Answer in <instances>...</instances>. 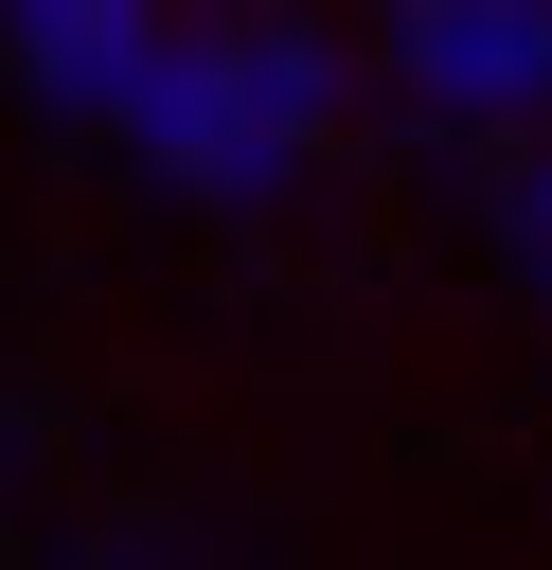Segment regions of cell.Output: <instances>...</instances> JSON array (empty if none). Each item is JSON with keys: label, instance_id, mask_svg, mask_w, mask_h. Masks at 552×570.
<instances>
[{"label": "cell", "instance_id": "obj_1", "mask_svg": "<svg viewBox=\"0 0 552 570\" xmlns=\"http://www.w3.org/2000/svg\"><path fill=\"white\" fill-rule=\"evenodd\" d=\"M321 142H338V36L285 18V0H214V18H178V36H160V89H142V125H125V160H142L160 196H196V214H267V196H303Z\"/></svg>", "mask_w": 552, "mask_h": 570}, {"label": "cell", "instance_id": "obj_2", "mask_svg": "<svg viewBox=\"0 0 552 570\" xmlns=\"http://www.w3.org/2000/svg\"><path fill=\"white\" fill-rule=\"evenodd\" d=\"M392 89L427 107V125H463V142H516L534 125V89H552V0H392Z\"/></svg>", "mask_w": 552, "mask_h": 570}, {"label": "cell", "instance_id": "obj_3", "mask_svg": "<svg viewBox=\"0 0 552 570\" xmlns=\"http://www.w3.org/2000/svg\"><path fill=\"white\" fill-rule=\"evenodd\" d=\"M160 36H178V0H18L0 18V53L71 107V125H142V89H160Z\"/></svg>", "mask_w": 552, "mask_h": 570}, {"label": "cell", "instance_id": "obj_4", "mask_svg": "<svg viewBox=\"0 0 552 570\" xmlns=\"http://www.w3.org/2000/svg\"><path fill=\"white\" fill-rule=\"evenodd\" d=\"M71 570H196L178 534H107V552H71Z\"/></svg>", "mask_w": 552, "mask_h": 570}, {"label": "cell", "instance_id": "obj_5", "mask_svg": "<svg viewBox=\"0 0 552 570\" xmlns=\"http://www.w3.org/2000/svg\"><path fill=\"white\" fill-rule=\"evenodd\" d=\"M0 18H18V0H0Z\"/></svg>", "mask_w": 552, "mask_h": 570}]
</instances>
